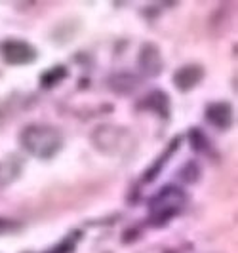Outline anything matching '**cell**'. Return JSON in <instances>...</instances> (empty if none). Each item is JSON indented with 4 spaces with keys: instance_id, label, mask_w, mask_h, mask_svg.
<instances>
[{
    "instance_id": "obj_10",
    "label": "cell",
    "mask_w": 238,
    "mask_h": 253,
    "mask_svg": "<svg viewBox=\"0 0 238 253\" xmlns=\"http://www.w3.org/2000/svg\"><path fill=\"white\" fill-rule=\"evenodd\" d=\"M189 137H190V143H192V147H194L196 151H202V149L206 147V139H204V135H202L198 129H192Z\"/></svg>"
},
{
    "instance_id": "obj_4",
    "label": "cell",
    "mask_w": 238,
    "mask_h": 253,
    "mask_svg": "<svg viewBox=\"0 0 238 253\" xmlns=\"http://www.w3.org/2000/svg\"><path fill=\"white\" fill-rule=\"evenodd\" d=\"M162 55L154 44H145L139 51V69L147 76H156L162 71Z\"/></svg>"
},
{
    "instance_id": "obj_9",
    "label": "cell",
    "mask_w": 238,
    "mask_h": 253,
    "mask_svg": "<svg viewBox=\"0 0 238 253\" xmlns=\"http://www.w3.org/2000/svg\"><path fill=\"white\" fill-rule=\"evenodd\" d=\"M181 177H185L187 181L194 183L196 177H198V168H196V164H194V162H190V164L185 166V168H183V171H181Z\"/></svg>"
},
{
    "instance_id": "obj_6",
    "label": "cell",
    "mask_w": 238,
    "mask_h": 253,
    "mask_svg": "<svg viewBox=\"0 0 238 253\" xmlns=\"http://www.w3.org/2000/svg\"><path fill=\"white\" fill-rule=\"evenodd\" d=\"M204 76V69L198 67V65H185L177 71L174 75V84H176L179 89L187 91V89L194 88Z\"/></svg>"
},
{
    "instance_id": "obj_2",
    "label": "cell",
    "mask_w": 238,
    "mask_h": 253,
    "mask_svg": "<svg viewBox=\"0 0 238 253\" xmlns=\"http://www.w3.org/2000/svg\"><path fill=\"white\" fill-rule=\"evenodd\" d=\"M187 198L177 187H166L150 200V221L154 225H164L172 217H176L181 208L185 206Z\"/></svg>"
},
{
    "instance_id": "obj_5",
    "label": "cell",
    "mask_w": 238,
    "mask_h": 253,
    "mask_svg": "<svg viewBox=\"0 0 238 253\" xmlns=\"http://www.w3.org/2000/svg\"><path fill=\"white\" fill-rule=\"evenodd\" d=\"M206 118L212 126L227 129L233 124V109L229 103H213L206 109Z\"/></svg>"
},
{
    "instance_id": "obj_3",
    "label": "cell",
    "mask_w": 238,
    "mask_h": 253,
    "mask_svg": "<svg viewBox=\"0 0 238 253\" xmlns=\"http://www.w3.org/2000/svg\"><path fill=\"white\" fill-rule=\"evenodd\" d=\"M0 55L10 65H27L37 57V51L23 40H4L0 44Z\"/></svg>"
},
{
    "instance_id": "obj_1",
    "label": "cell",
    "mask_w": 238,
    "mask_h": 253,
    "mask_svg": "<svg viewBox=\"0 0 238 253\" xmlns=\"http://www.w3.org/2000/svg\"><path fill=\"white\" fill-rule=\"evenodd\" d=\"M21 145L37 158H51L63 145V135L57 127L46 124H33L21 131Z\"/></svg>"
},
{
    "instance_id": "obj_7",
    "label": "cell",
    "mask_w": 238,
    "mask_h": 253,
    "mask_svg": "<svg viewBox=\"0 0 238 253\" xmlns=\"http://www.w3.org/2000/svg\"><path fill=\"white\" fill-rule=\"evenodd\" d=\"M143 107L154 111V113L164 116V118L170 114V99H168V95H166L164 91H154V93H150L149 97L143 101Z\"/></svg>"
},
{
    "instance_id": "obj_11",
    "label": "cell",
    "mask_w": 238,
    "mask_h": 253,
    "mask_svg": "<svg viewBox=\"0 0 238 253\" xmlns=\"http://www.w3.org/2000/svg\"><path fill=\"white\" fill-rule=\"evenodd\" d=\"M10 225H13V223H10V221H6V219H0V232H8L10 230Z\"/></svg>"
},
{
    "instance_id": "obj_8",
    "label": "cell",
    "mask_w": 238,
    "mask_h": 253,
    "mask_svg": "<svg viewBox=\"0 0 238 253\" xmlns=\"http://www.w3.org/2000/svg\"><path fill=\"white\" fill-rule=\"evenodd\" d=\"M67 75V71H65V67H55V69H51L48 71L46 75L42 76V86L44 88H50V86H55L59 80H63Z\"/></svg>"
}]
</instances>
